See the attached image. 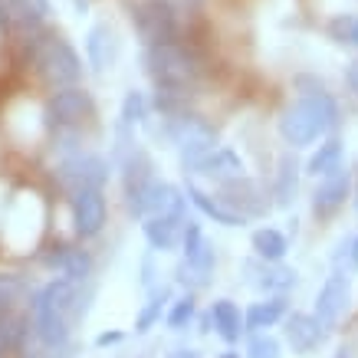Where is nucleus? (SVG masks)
Masks as SVG:
<instances>
[{"label": "nucleus", "mask_w": 358, "mask_h": 358, "mask_svg": "<svg viewBox=\"0 0 358 358\" xmlns=\"http://www.w3.org/2000/svg\"><path fill=\"white\" fill-rule=\"evenodd\" d=\"M27 56H30L33 73L43 79L50 89L79 86V79L86 73V63H83L79 50L66 40L63 30H56L50 23L43 30L27 36Z\"/></svg>", "instance_id": "f257e3e1"}, {"label": "nucleus", "mask_w": 358, "mask_h": 358, "mask_svg": "<svg viewBox=\"0 0 358 358\" xmlns=\"http://www.w3.org/2000/svg\"><path fill=\"white\" fill-rule=\"evenodd\" d=\"M338 125V102L322 83L299 92L289 109L280 115V135L286 145L306 148L315 138H322Z\"/></svg>", "instance_id": "f03ea898"}, {"label": "nucleus", "mask_w": 358, "mask_h": 358, "mask_svg": "<svg viewBox=\"0 0 358 358\" xmlns=\"http://www.w3.org/2000/svg\"><path fill=\"white\" fill-rule=\"evenodd\" d=\"M141 66H145V76L155 83V89H181V92L194 96V89L204 79V63L187 40L145 46Z\"/></svg>", "instance_id": "7ed1b4c3"}, {"label": "nucleus", "mask_w": 358, "mask_h": 358, "mask_svg": "<svg viewBox=\"0 0 358 358\" xmlns=\"http://www.w3.org/2000/svg\"><path fill=\"white\" fill-rule=\"evenodd\" d=\"M76 296H79V282L59 280L46 282L40 293H33V303H30V319H33V329L36 336L43 342L46 348H66L69 342V315L76 309Z\"/></svg>", "instance_id": "20e7f679"}, {"label": "nucleus", "mask_w": 358, "mask_h": 358, "mask_svg": "<svg viewBox=\"0 0 358 358\" xmlns=\"http://www.w3.org/2000/svg\"><path fill=\"white\" fill-rule=\"evenodd\" d=\"M185 13L171 0H135L131 3V30L145 46L171 43V40H187L185 36Z\"/></svg>", "instance_id": "39448f33"}, {"label": "nucleus", "mask_w": 358, "mask_h": 358, "mask_svg": "<svg viewBox=\"0 0 358 358\" xmlns=\"http://www.w3.org/2000/svg\"><path fill=\"white\" fill-rule=\"evenodd\" d=\"M125 197H129V210L141 220L145 217L185 220V194H181L174 185H168V181L152 178V181H145L138 191H131V194H125Z\"/></svg>", "instance_id": "423d86ee"}, {"label": "nucleus", "mask_w": 358, "mask_h": 358, "mask_svg": "<svg viewBox=\"0 0 358 358\" xmlns=\"http://www.w3.org/2000/svg\"><path fill=\"white\" fill-rule=\"evenodd\" d=\"M96 112V102L83 86H63L53 89V96L46 102V119L59 131H76L83 129Z\"/></svg>", "instance_id": "0eeeda50"}, {"label": "nucleus", "mask_w": 358, "mask_h": 358, "mask_svg": "<svg viewBox=\"0 0 358 358\" xmlns=\"http://www.w3.org/2000/svg\"><path fill=\"white\" fill-rule=\"evenodd\" d=\"M50 13H53L50 0H3L0 3V30L27 40L30 33L43 30L50 23Z\"/></svg>", "instance_id": "6e6552de"}, {"label": "nucleus", "mask_w": 358, "mask_h": 358, "mask_svg": "<svg viewBox=\"0 0 358 358\" xmlns=\"http://www.w3.org/2000/svg\"><path fill=\"white\" fill-rule=\"evenodd\" d=\"M106 181H109V162H102L99 155L76 152L59 164V185L69 194L83 191V187H102Z\"/></svg>", "instance_id": "1a4fd4ad"}, {"label": "nucleus", "mask_w": 358, "mask_h": 358, "mask_svg": "<svg viewBox=\"0 0 358 358\" xmlns=\"http://www.w3.org/2000/svg\"><path fill=\"white\" fill-rule=\"evenodd\" d=\"M106 217H109V207H106V197H102V187H83V191H73V227L83 240L99 237L102 227H106Z\"/></svg>", "instance_id": "9d476101"}, {"label": "nucleus", "mask_w": 358, "mask_h": 358, "mask_svg": "<svg viewBox=\"0 0 358 358\" xmlns=\"http://www.w3.org/2000/svg\"><path fill=\"white\" fill-rule=\"evenodd\" d=\"M348 306H352V282L345 273H336L322 282V289L315 296V315L326 329H336L345 319Z\"/></svg>", "instance_id": "9b49d317"}, {"label": "nucleus", "mask_w": 358, "mask_h": 358, "mask_svg": "<svg viewBox=\"0 0 358 358\" xmlns=\"http://www.w3.org/2000/svg\"><path fill=\"white\" fill-rule=\"evenodd\" d=\"M217 197L227 207H234L237 214H243V217H263V214H266V207H270V201H266V191H263L257 181H250L247 174H240V178H230V181H224Z\"/></svg>", "instance_id": "f8f14e48"}, {"label": "nucleus", "mask_w": 358, "mask_h": 358, "mask_svg": "<svg viewBox=\"0 0 358 358\" xmlns=\"http://www.w3.org/2000/svg\"><path fill=\"white\" fill-rule=\"evenodd\" d=\"M326 332L329 329L313 313H293L286 319V345L293 348L296 355H313L315 348L326 342Z\"/></svg>", "instance_id": "ddd939ff"}, {"label": "nucleus", "mask_w": 358, "mask_h": 358, "mask_svg": "<svg viewBox=\"0 0 358 358\" xmlns=\"http://www.w3.org/2000/svg\"><path fill=\"white\" fill-rule=\"evenodd\" d=\"M119 59V36L109 23H92L86 33V66L92 73H106Z\"/></svg>", "instance_id": "4468645a"}, {"label": "nucleus", "mask_w": 358, "mask_h": 358, "mask_svg": "<svg viewBox=\"0 0 358 358\" xmlns=\"http://www.w3.org/2000/svg\"><path fill=\"white\" fill-rule=\"evenodd\" d=\"M348 187H352V174H348L345 168H336V171L322 174V178H319V187H315V194H313V210L319 217L336 214L338 207L345 204Z\"/></svg>", "instance_id": "2eb2a0df"}, {"label": "nucleus", "mask_w": 358, "mask_h": 358, "mask_svg": "<svg viewBox=\"0 0 358 358\" xmlns=\"http://www.w3.org/2000/svg\"><path fill=\"white\" fill-rule=\"evenodd\" d=\"M257 260H260V257H257ZM243 270H247V276H250V286H257V289H263V293L282 296L286 289H293L296 286V270L280 266V263L260 260V263H247Z\"/></svg>", "instance_id": "dca6fc26"}, {"label": "nucleus", "mask_w": 358, "mask_h": 358, "mask_svg": "<svg viewBox=\"0 0 358 358\" xmlns=\"http://www.w3.org/2000/svg\"><path fill=\"white\" fill-rule=\"evenodd\" d=\"M243 171H247V168H243V158H240L234 148H224V145L210 148V152L201 158V164H197V174L214 178L217 185H224V181H230V178H240Z\"/></svg>", "instance_id": "f3484780"}, {"label": "nucleus", "mask_w": 358, "mask_h": 358, "mask_svg": "<svg viewBox=\"0 0 358 358\" xmlns=\"http://www.w3.org/2000/svg\"><path fill=\"white\" fill-rule=\"evenodd\" d=\"M187 201H191V204H194L204 217L214 220V224H224V227H243V224H247V217H243V214H237L234 207H227L220 197L201 191L197 185H187Z\"/></svg>", "instance_id": "a211bd4d"}, {"label": "nucleus", "mask_w": 358, "mask_h": 358, "mask_svg": "<svg viewBox=\"0 0 358 358\" xmlns=\"http://www.w3.org/2000/svg\"><path fill=\"white\" fill-rule=\"evenodd\" d=\"M53 250L56 253H46L43 257L46 266H56L66 280H73V282H86L89 280L92 260H89L86 250H73V247H53Z\"/></svg>", "instance_id": "6ab92c4d"}, {"label": "nucleus", "mask_w": 358, "mask_h": 358, "mask_svg": "<svg viewBox=\"0 0 358 358\" xmlns=\"http://www.w3.org/2000/svg\"><path fill=\"white\" fill-rule=\"evenodd\" d=\"M214 273V247L201 240L191 253H185V263L178 266V280L181 282H191V286H204Z\"/></svg>", "instance_id": "aec40b11"}, {"label": "nucleus", "mask_w": 358, "mask_h": 358, "mask_svg": "<svg viewBox=\"0 0 358 358\" xmlns=\"http://www.w3.org/2000/svg\"><path fill=\"white\" fill-rule=\"evenodd\" d=\"M145 230V240L152 243V250H174L178 247V240H181V230H185V220L178 217H145L141 224Z\"/></svg>", "instance_id": "412c9836"}, {"label": "nucleus", "mask_w": 358, "mask_h": 358, "mask_svg": "<svg viewBox=\"0 0 358 358\" xmlns=\"http://www.w3.org/2000/svg\"><path fill=\"white\" fill-rule=\"evenodd\" d=\"M286 315V299L282 296H270V299H260L253 303L243 315V329L247 332H263V329H273Z\"/></svg>", "instance_id": "4be33fe9"}, {"label": "nucleus", "mask_w": 358, "mask_h": 358, "mask_svg": "<svg viewBox=\"0 0 358 358\" xmlns=\"http://www.w3.org/2000/svg\"><path fill=\"white\" fill-rule=\"evenodd\" d=\"M210 326L217 329V336L224 342H240V336L247 332L237 303H230V299H217V303L210 306Z\"/></svg>", "instance_id": "5701e85b"}, {"label": "nucleus", "mask_w": 358, "mask_h": 358, "mask_svg": "<svg viewBox=\"0 0 358 358\" xmlns=\"http://www.w3.org/2000/svg\"><path fill=\"white\" fill-rule=\"evenodd\" d=\"M250 247H253V253H257L260 260L280 263L282 257H286V250H289V240H286V234H280L276 227H260V230H253Z\"/></svg>", "instance_id": "b1692460"}, {"label": "nucleus", "mask_w": 358, "mask_h": 358, "mask_svg": "<svg viewBox=\"0 0 358 358\" xmlns=\"http://www.w3.org/2000/svg\"><path fill=\"white\" fill-rule=\"evenodd\" d=\"M152 119V96L148 92H141V89H129L125 96H122V109H119V122L125 125H145V122Z\"/></svg>", "instance_id": "393cba45"}, {"label": "nucleus", "mask_w": 358, "mask_h": 358, "mask_svg": "<svg viewBox=\"0 0 358 358\" xmlns=\"http://www.w3.org/2000/svg\"><path fill=\"white\" fill-rule=\"evenodd\" d=\"M336 168H342V141H338V138H326L319 148H315L313 158H309L306 171L315 174V178H322V174L336 171Z\"/></svg>", "instance_id": "a878e982"}, {"label": "nucleus", "mask_w": 358, "mask_h": 358, "mask_svg": "<svg viewBox=\"0 0 358 358\" xmlns=\"http://www.w3.org/2000/svg\"><path fill=\"white\" fill-rule=\"evenodd\" d=\"M296 187H299V168L289 155L280 158V171H276V185H273V197L276 204H289L296 197Z\"/></svg>", "instance_id": "bb28decb"}, {"label": "nucleus", "mask_w": 358, "mask_h": 358, "mask_svg": "<svg viewBox=\"0 0 358 358\" xmlns=\"http://www.w3.org/2000/svg\"><path fill=\"white\" fill-rule=\"evenodd\" d=\"M23 336H27V319H23V315H13L10 309L0 313V358L10 355L13 348H20Z\"/></svg>", "instance_id": "cd10ccee"}, {"label": "nucleus", "mask_w": 358, "mask_h": 358, "mask_svg": "<svg viewBox=\"0 0 358 358\" xmlns=\"http://www.w3.org/2000/svg\"><path fill=\"white\" fill-rule=\"evenodd\" d=\"M168 299H171V289H155L152 293V299L141 306V313H138V319H135V332H148V329L162 319V313H164V306H168Z\"/></svg>", "instance_id": "c85d7f7f"}, {"label": "nucleus", "mask_w": 358, "mask_h": 358, "mask_svg": "<svg viewBox=\"0 0 358 358\" xmlns=\"http://www.w3.org/2000/svg\"><path fill=\"white\" fill-rule=\"evenodd\" d=\"M326 30H329V36H332L336 43L358 50V17L355 13H338V17H332Z\"/></svg>", "instance_id": "c756f323"}, {"label": "nucleus", "mask_w": 358, "mask_h": 358, "mask_svg": "<svg viewBox=\"0 0 358 358\" xmlns=\"http://www.w3.org/2000/svg\"><path fill=\"white\" fill-rule=\"evenodd\" d=\"M194 319V296H181V299H174L171 309H168V329H174V332H181V329H187V322Z\"/></svg>", "instance_id": "7c9ffc66"}, {"label": "nucleus", "mask_w": 358, "mask_h": 358, "mask_svg": "<svg viewBox=\"0 0 358 358\" xmlns=\"http://www.w3.org/2000/svg\"><path fill=\"white\" fill-rule=\"evenodd\" d=\"M20 296H23V282L17 276H3L0 273V313H7Z\"/></svg>", "instance_id": "2f4dec72"}, {"label": "nucleus", "mask_w": 358, "mask_h": 358, "mask_svg": "<svg viewBox=\"0 0 358 358\" xmlns=\"http://www.w3.org/2000/svg\"><path fill=\"white\" fill-rule=\"evenodd\" d=\"M247 358H280V342L273 336H257L247 348Z\"/></svg>", "instance_id": "473e14b6"}, {"label": "nucleus", "mask_w": 358, "mask_h": 358, "mask_svg": "<svg viewBox=\"0 0 358 358\" xmlns=\"http://www.w3.org/2000/svg\"><path fill=\"white\" fill-rule=\"evenodd\" d=\"M345 86H348V92L358 99V59H352V63L345 66Z\"/></svg>", "instance_id": "72a5a7b5"}, {"label": "nucleus", "mask_w": 358, "mask_h": 358, "mask_svg": "<svg viewBox=\"0 0 358 358\" xmlns=\"http://www.w3.org/2000/svg\"><path fill=\"white\" fill-rule=\"evenodd\" d=\"M122 338H125L122 332H102V336L96 338V345H99V348H109V345H119Z\"/></svg>", "instance_id": "f704fd0d"}, {"label": "nucleus", "mask_w": 358, "mask_h": 358, "mask_svg": "<svg viewBox=\"0 0 358 358\" xmlns=\"http://www.w3.org/2000/svg\"><path fill=\"white\" fill-rule=\"evenodd\" d=\"M168 358H201V355H197L194 348H174V352H171Z\"/></svg>", "instance_id": "c9c22d12"}, {"label": "nucleus", "mask_w": 358, "mask_h": 358, "mask_svg": "<svg viewBox=\"0 0 358 358\" xmlns=\"http://www.w3.org/2000/svg\"><path fill=\"white\" fill-rule=\"evenodd\" d=\"M348 260H352V266H358V237L348 240Z\"/></svg>", "instance_id": "e433bc0d"}, {"label": "nucleus", "mask_w": 358, "mask_h": 358, "mask_svg": "<svg viewBox=\"0 0 358 358\" xmlns=\"http://www.w3.org/2000/svg\"><path fill=\"white\" fill-rule=\"evenodd\" d=\"M336 358H348V352H345V348H338V352H336Z\"/></svg>", "instance_id": "4c0bfd02"}, {"label": "nucleus", "mask_w": 358, "mask_h": 358, "mask_svg": "<svg viewBox=\"0 0 358 358\" xmlns=\"http://www.w3.org/2000/svg\"><path fill=\"white\" fill-rule=\"evenodd\" d=\"M220 358H240V355H237V352H224V355H220Z\"/></svg>", "instance_id": "58836bf2"}, {"label": "nucleus", "mask_w": 358, "mask_h": 358, "mask_svg": "<svg viewBox=\"0 0 358 358\" xmlns=\"http://www.w3.org/2000/svg\"><path fill=\"white\" fill-rule=\"evenodd\" d=\"M0 3H3V0H0Z\"/></svg>", "instance_id": "ea45409f"}]
</instances>
